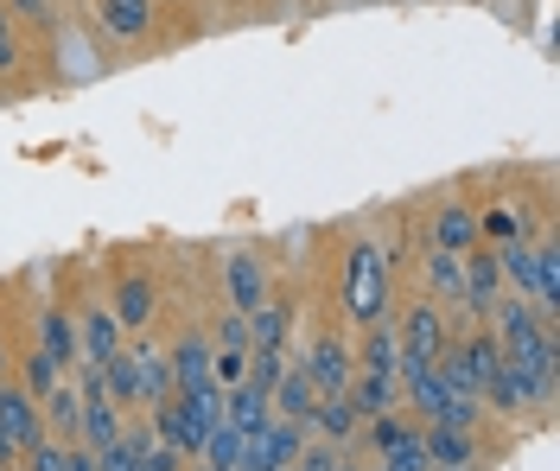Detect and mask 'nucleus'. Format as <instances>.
<instances>
[{
  "instance_id": "7ed1b4c3",
  "label": "nucleus",
  "mask_w": 560,
  "mask_h": 471,
  "mask_svg": "<svg viewBox=\"0 0 560 471\" xmlns=\"http://www.w3.org/2000/svg\"><path fill=\"white\" fill-rule=\"evenodd\" d=\"M555 401L541 396V382L528 376L516 357L497 363V376L485 382V414H497V421H523V414H548Z\"/></svg>"
},
{
  "instance_id": "412c9836",
  "label": "nucleus",
  "mask_w": 560,
  "mask_h": 471,
  "mask_svg": "<svg viewBox=\"0 0 560 471\" xmlns=\"http://www.w3.org/2000/svg\"><path fill=\"white\" fill-rule=\"evenodd\" d=\"M420 281H427V299H440V306H458V287H465V255H446L427 243L420 255Z\"/></svg>"
},
{
  "instance_id": "473e14b6",
  "label": "nucleus",
  "mask_w": 560,
  "mask_h": 471,
  "mask_svg": "<svg viewBox=\"0 0 560 471\" xmlns=\"http://www.w3.org/2000/svg\"><path fill=\"white\" fill-rule=\"evenodd\" d=\"M20 58H26V45H20V20L0 7V76L7 71H20Z\"/></svg>"
},
{
  "instance_id": "e433bc0d",
  "label": "nucleus",
  "mask_w": 560,
  "mask_h": 471,
  "mask_svg": "<svg viewBox=\"0 0 560 471\" xmlns=\"http://www.w3.org/2000/svg\"><path fill=\"white\" fill-rule=\"evenodd\" d=\"M0 471H13V466H7V459H0Z\"/></svg>"
},
{
  "instance_id": "9b49d317",
  "label": "nucleus",
  "mask_w": 560,
  "mask_h": 471,
  "mask_svg": "<svg viewBox=\"0 0 560 471\" xmlns=\"http://www.w3.org/2000/svg\"><path fill=\"white\" fill-rule=\"evenodd\" d=\"M427 243L446 249V255L478 249V204H471V198H446V204L433 211V223H427Z\"/></svg>"
},
{
  "instance_id": "393cba45",
  "label": "nucleus",
  "mask_w": 560,
  "mask_h": 471,
  "mask_svg": "<svg viewBox=\"0 0 560 471\" xmlns=\"http://www.w3.org/2000/svg\"><path fill=\"white\" fill-rule=\"evenodd\" d=\"M357 369H363V376H388V382H395V326H370L363 331V344H357Z\"/></svg>"
},
{
  "instance_id": "72a5a7b5",
  "label": "nucleus",
  "mask_w": 560,
  "mask_h": 471,
  "mask_svg": "<svg viewBox=\"0 0 560 471\" xmlns=\"http://www.w3.org/2000/svg\"><path fill=\"white\" fill-rule=\"evenodd\" d=\"M7 363H13V351H7V331H0V376H7Z\"/></svg>"
},
{
  "instance_id": "423d86ee",
  "label": "nucleus",
  "mask_w": 560,
  "mask_h": 471,
  "mask_svg": "<svg viewBox=\"0 0 560 471\" xmlns=\"http://www.w3.org/2000/svg\"><path fill=\"white\" fill-rule=\"evenodd\" d=\"M503 299V274H497V249L478 243V249H465V287H458V319H471V326H485L490 306Z\"/></svg>"
},
{
  "instance_id": "7c9ffc66",
  "label": "nucleus",
  "mask_w": 560,
  "mask_h": 471,
  "mask_svg": "<svg viewBox=\"0 0 560 471\" xmlns=\"http://www.w3.org/2000/svg\"><path fill=\"white\" fill-rule=\"evenodd\" d=\"M20 26H38V33H51L58 26V0H0Z\"/></svg>"
},
{
  "instance_id": "a211bd4d",
  "label": "nucleus",
  "mask_w": 560,
  "mask_h": 471,
  "mask_svg": "<svg viewBox=\"0 0 560 471\" xmlns=\"http://www.w3.org/2000/svg\"><path fill=\"white\" fill-rule=\"evenodd\" d=\"M293 344V299L268 293L261 313H248V351H287Z\"/></svg>"
},
{
  "instance_id": "c756f323",
  "label": "nucleus",
  "mask_w": 560,
  "mask_h": 471,
  "mask_svg": "<svg viewBox=\"0 0 560 471\" xmlns=\"http://www.w3.org/2000/svg\"><path fill=\"white\" fill-rule=\"evenodd\" d=\"M236 459H243V434L223 421L217 434L205 439V452H198V466H217V471H236Z\"/></svg>"
},
{
  "instance_id": "a878e982",
  "label": "nucleus",
  "mask_w": 560,
  "mask_h": 471,
  "mask_svg": "<svg viewBox=\"0 0 560 471\" xmlns=\"http://www.w3.org/2000/svg\"><path fill=\"white\" fill-rule=\"evenodd\" d=\"M103 382H108V401H115L121 414H135V408H140V382H135V351H128V344H121V351H115V357L103 363Z\"/></svg>"
},
{
  "instance_id": "f03ea898",
  "label": "nucleus",
  "mask_w": 560,
  "mask_h": 471,
  "mask_svg": "<svg viewBox=\"0 0 560 471\" xmlns=\"http://www.w3.org/2000/svg\"><path fill=\"white\" fill-rule=\"evenodd\" d=\"M388 326H395V382H408V376H420V369H433V357H440L446 338H453L446 306L427 299V293H420L415 306H401V319H388Z\"/></svg>"
},
{
  "instance_id": "f3484780",
  "label": "nucleus",
  "mask_w": 560,
  "mask_h": 471,
  "mask_svg": "<svg viewBox=\"0 0 560 471\" xmlns=\"http://www.w3.org/2000/svg\"><path fill=\"white\" fill-rule=\"evenodd\" d=\"M268 401H275V414H280V421H300V427H306V421H313L318 389H313V376H306L300 363L287 357V369H280V382L268 389Z\"/></svg>"
},
{
  "instance_id": "b1692460",
  "label": "nucleus",
  "mask_w": 560,
  "mask_h": 471,
  "mask_svg": "<svg viewBox=\"0 0 560 471\" xmlns=\"http://www.w3.org/2000/svg\"><path fill=\"white\" fill-rule=\"evenodd\" d=\"M478 243H528L523 204H485L478 211Z\"/></svg>"
},
{
  "instance_id": "58836bf2",
  "label": "nucleus",
  "mask_w": 560,
  "mask_h": 471,
  "mask_svg": "<svg viewBox=\"0 0 560 471\" xmlns=\"http://www.w3.org/2000/svg\"><path fill=\"white\" fill-rule=\"evenodd\" d=\"M236 7H243V0H236Z\"/></svg>"
},
{
  "instance_id": "4468645a",
  "label": "nucleus",
  "mask_w": 560,
  "mask_h": 471,
  "mask_svg": "<svg viewBox=\"0 0 560 471\" xmlns=\"http://www.w3.org/2000/svg\"><path fill=\"white\" fill-rule=\"evenodd\" d=\"M96 26H103V38L135 45L153 33V0H96Z\"/></svg>"
},
{
  "instance_id": "6ab92c4d",
  "label": "nucleus",
  "mask_w": 560,
  "mask_h": 471,
  "mask_svg": "<svg viewBox=\"0 0 560 471\" xmlns=\"http://www.w3.org/2000/svg\"><path fill=\"white\" fill-rule=\"evenodd\" d=\"M223 421L236 427V434H255V427H268L275 421V401H268V389L261 382H236V389H223Z\"/></svg>"
},
{
  "instance_id": "bb28decb",
  "label": "nucleus",
  "mask_w": 560,
  "mask_h": 471,
  "mask_svg": "<svg viewBox=\"0 0 560 471\" xmlns=\"http://www.w3.org/2000/svg\"><path fill=\"white\" fill-rule=\"evenodd\" d=\"M376 466H383V471H433V459H427V439H420V421L395 439L388 452H376Z\"/></svg>"
},
{
  "instance_id": "4c0bfd02",
  "label": "nucleus",
  "mask_w": 560,
  "mask_h": 471,
  "mask_svg": "<svg viewBox=\"0 0 560 471\" xmlns=\"http://www.w3.org/2000/svg\"><path fill=\"white\" fill-rule=\"evenodd\" d=\"M370 471H383V466H370Z\"/></svg>"
},
{
  "instance_id": "6e6552de",
  "label": "nucleus",
  "mask_w": 560,
  "mask_h": 471,
  "mask_svg": "<svg viewBox=\"0 0 560 471\" xmlns=\"http://www.w3.org/2000/svg\"><path fill=\"white\" fill-rule=\"evenodd\" d=\"M178 421H185V459L205 452V439L223 427V382H198V389H178Z\"/></svg>"
},
{
  "instance_id": "39448f33",
  "label": "nucleus",
  "mask_w": 560,
  "mask_h": 471,
  "mask_svg": "<svg viewBox=\"0 0 560 471\" xmlns=\"http://www.w3.org/2000/svg\"><path fill=\"white\" fill-rule=\"evenodd\" d=\"M300 446H306V427L275 414L268 427L243 434V459H236V471H287L293 459H300Z\"/></svg>"
},
{
  "instance_id": "c85d7f7f",
  "label": "nucleus",
  "mask_w": 560,
  "mask_h": 471,
  "mask_svg": "<svg viewBox=\"0 0 560 471\" xmlns=\"http://www.w3.org/2000/svg\"><path fill=\"white\" fill-rule=\"evenodd\" d=\"M408 427H415V421H408L401 408H388V414H376V421H363V427H357V439H363V452L376 459V452H388V446L408 434Z\"/></svg>"
},
{
  "instance_id": "aec40b11",
  "label": "nucleus",
  "mask_w": 560,
  "mask_h": 471,
  "mask_svg": "<svg viewBox=\"0 0 560 471\" xmlns=\"http://www.w3.org/2000/svg\"><path fill=\"white\" fill-rule=\"evenodd\" d=\"M166 357H173V396L178 389H198V382H217V376H210V331L191 326Z\"/></svg>"
},
{
  "instance_id": "2f4dec72",
  "label": "nucleus",
  "mask_w": 560,
  "mask_h": 471,
  "mask_svg": "<svg viewBox=\"0 0 560 471\" xmlns=\"http://www.w3.org/2000/svg\"><path fill=\"white\" fill-rule=\"evenodd\" d=\"M210 351H248V319H243V313H223V319H217Z\"/></svg>"
},
{
  "instance_id": "dca6fc26",
  "label": "nucleus",
  "mask_w": 560,
  "mask_h": 471,
  "mask_svg": "<svg viewBox=\"0 0 560 471\" xmlns=\"http://www.w3.org/2000/svg\"><path fill=\"white\" fill-rule=\"evenodd\" d=\"M38 351L58 363L65 376L77 369V313H70V306H45V313H38Z\"/></svg>"
},
{
  "instance_id": "ddd939ff",
  "label": "nucleus",
  "mask_w": 560,
  "mask_h": 471,
  "mask_svg": "<svg viewBox=\"0 0 560 471\" xmlns=\"http://www.w3.org/2000/svg\"><path fill=\"white\" fill-rule=\"evenodd\" d=\"M420 439H427V459H433V466H485V446H478V434H471V427L427 421V427H420Z\"/></svg>"
},
{
  "instance_id": "4be33fe9",
  "label": "nucleus",
  "mask_w": 560,
  "mask_h": 471,
  "mask_svg": "<svg viewBox=\"0 0 560 471\" xmlns=\"http://www.w3.org/2000/svg\"><path fill=\"white\" fill-rule=\"evenodd\" d=\"M38 414H45V427H51V434L65 439V446H77V421H83V401H77V382H58V389H51V396L38 401Z\"/></svg>"
},
{
  "instance_id": "9d476101",
  "label": "nucleus",
  "mask_w": 560,
  "mask_h": 471,
  "mask_svg": "<svg viewBox=\"0 0 560 471\" xmlns=\"http://www.w3.org/2000/svg\"><path fill=\"white\" fill-rule=\"evenodd\" d=\"M223 287H230V313H261L268 306V293H275V281H268V261L255 249H236L230 261H223Z\"/></svg>"
},
{
  "instance_id": "5701e85b",
  "label": "nucleus",
  "mask_w": 560,
  "mask_h": 471,
  "mask_svg": "<svg viewBox=\"0 0 560 471\" xmlns=\"http://www.w3.org/2000/svg\"><path fill=\"white\" fill-rule=\"evenodd\" d=\"M490 249H497L503 293H523V299H535V249H528V243H490Z\"/></svg>"
},
{
  "instance_id": "c9c22d12",
  "label": "nucleus",
  "mask_w": 560,
  "mask_h": 471,
  "mask_svg": "<svg viewBox=\"0 0 560 471\" xmlns=\"http://www.w3.org/2000/svg\"><path fill=\"white\" fill-rule=\"evenodd\" d=\"M185 471H217V466H198V459H191V466H185Z\"/></svg>"
},
{
  "instance_id": "f704fd0d",
  "label": "nucleus",
  "mask_w": 560,
  "mask_h": 471,
  "mask_svg": "<svg viewBox=\"0 0 560 471\" xmlns=\"http://www.w3.org/2000/svg\"><path fill=\"white\" fill-rule=\"evenodd\" d=\"M433 471H485V466H433Z\"/></svg>"
},
{
  "instance_id": "cd10ccee",
  "label": "nucleus",
  "mask_w": 560,
  "mask_h": 471,
  "mask_svg": "<svg viewBox=\"0 0 560 471\" xmlns=\"http://www.w3.org/2000/svg\"><path fill=\"white\" fill-rule=\"evenodd\" d=\"M58 382H65V369H58V363H51V357H45V351L33 344V351L20 357V389H26L33 401H45L51 389H58Z\"/></svg>"
},
{
  "instance_id": "f257e3e1",
  "label": "nucleus",
  "mask_w": 560,
  "mask_h": 471,
  "mask_svg": "<svg viewBox=\"0 0 560 471\" xmlns=\"http://www.w3.org/2000/svg\"><path fill=\"white\" fill-rule=\"evenodd\" d=\"M338 306H345V326L370 331L395 319V274H388L383 249L370 236H357L345 249V287H338Z\"/></svg>"
},
{
  "instance_id": "2eb2a0df",
  "label": "nucleus",
  "mask_w": 560,
  "mask_h": 471,
  "mask_svg": "<svg viewBox=\"0 0 560 471\" xmlns=\"http://www.w3.org/2000/svg\"><path fill=\"white\" fill-rule=\"evenodd\" d=\"M357 427H363V421H357V401H350L345 389H338V396H318V401H313V421H306V434H313V439L350 446V439H357Z\"/></svg>"
},
{
  "instance_id": "20e7f679",
  "label": "nucleus",
  "mask_w": 560,
  "mask_h": 471,
  "mask_svg": "<svg viewBox=\"0 0 560 471\" xmlns=\"http://www.w3.org/2000/svg\"><path fill=\"white\" fill-rule=\"evenodd\" d=\"M300 369L313 376V389L318 396H338V389H350V369H357V344H350L345 331H318L313 344L300 351Z\"/></svg>"
},
{
  "instance_id": "f8f14e48",
  "label": "nucleus",
  "mask_w": 560,
  "mask_h": 471,
  "mask_svg": "<svg viewBox=\"0 0 560 471\" xmlns=\"http://www.w3.org/2000/svg\"><path fill=\"white\" fill-rule=\"evenodd\" d=\"M128 351H135L140 414H147V408H153V401H166V396H173V357H166V344H153V338H147V331H140V338H135V344H128Z\"/></svg>"
},
{
  "instance_id": "0eeeda50",
  "label": "nucleus",
  "mask_w": 560,
  "mask_h": 471,
  "mask_svg": "<svg viewBox=\"0 0 560 471\" xmlns=\"http://www.w3.org/2000/svg\"><path fill=\"white\" fill-rule=\"evenodd\" d=\"M70 313H77V363H108L128 344V331L108 313V299H83V306H70Z\"/></svg>"
},
{
  "instance_id": "1a4fd4ad",
  "label": "nucleus",
  "mask_w": 560,
  "mask_h": 471,
  "mask_svg": "<svg viewBox=\"0 0 560 471\" xmlns=\"http://www.w3.org/2000/svg\"><path fill=\"white\" fill-rule=\"evenodd\" d=\"M108 313L121 319L128 338H140V331L153 326V313H160V281H153V274H140V268H128V274L108 287Z\"/></svg>"
}]
</instances>
